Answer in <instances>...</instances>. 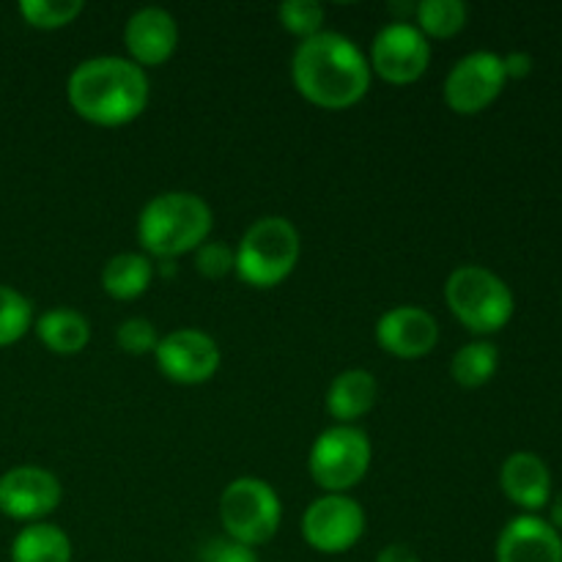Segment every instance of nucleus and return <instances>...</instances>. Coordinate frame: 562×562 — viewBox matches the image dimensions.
Here are the masks:
<instances>
[{"mask_svg":"<svg viewBox=\"0 0 562 562\" xmlns=\"http://www.w3.org/2000/svg\"><path fill=\"white\" fill-rule=\"evenodd\" d=\"M291 77L296 91L313 104L344 110L360 102L371 88V64L349 36L322 31L296 47Z\"/></svg>","mask_w":562,"mask_h":562,"instance_id":"nucleus-1","label":"nucleus"},{"mask_svg":"<svg viewBox=\"0 0 562 562\" xmlns=\"http://www.w3.org/2000/svg\"><path fill=\"white\" fill-rule=\"evenodd\" d=\"M66 93L77 113L91 124L121 126L146 110L148 77L143 66L121 55H97L69 75Z\"/></svg>","mask_w":562,"mask_h":562,"instance_id":"nucleus-2","label":"nucleus"},{"mask_svg":"<svg viewBox=\"0 0 562 562\" xmlns=\"http://www.w3.org/2000/svg\"><path fill=\"white\" fill-rule=\"evenodd\" d=\"M212 209L195 192H162L143 206L137 239L143 250L159 258H176L198 250L212 234Z\"/></svg>","mask_w":562,"mask_h":562,"instance_id":"nucleus-3","label":"nucleus"},{"mask_svg":"<svg viewBox=\"0 0 562 562\" xmlns=\"http://www.w3.org/2000/svg\"><path fill=\"white\" fill-rule=\"evenodd\" d=\"M450 313L475 335L499 333L514 318V291L492 269L467 263L445 283Z\"/></svg>","mask_w":562,"mask_h":562,"instance_id":"nucleus-4","label":"nucleus"},{"mask_svg":"<svg viewBox=\"0 0 562 562\" xmlns=\"http://www.w3.org/2000/svg\"><path fill=\"white\" fill-rule=\"evenodd\" d=\"M236 272L256 289H272L294 272L302 252L300 231L285 217H261L236 247Z\"/></svg>","mask_w":562,"mask_h":562,"instance_id":"nucleus-5","label":"nucleus"},{"mask_svg":"<svg viewBox=\"0 0 562 562\" xmlns=\"http://www.w3.org/2000/svg\"><path fill=\"white\" fill-rule=\"evenodd\" d=\"M283 519L278 492L261 477H236L220 497V521L225 536L245 547H261L272 541Z\"/></svg>","mask_w":562,"mask_h":562,"instance_id":"nucleus-6","label":"nucleus"},{"mask_svg":"<svg viewBox=\"0 0 562 562\" xmlns=\"http://www.w3.org/2000/svg\"><path fill=\"white\" fill-rule=\"evenodd\" d=\"M371 456V439L362 428L333 426L316 437L307 467L318 486L329 494H346L368 475Z\"/></svg>","mask_w":562,"mask_h":562,"instance_id":"nucleus-7","label":"nucleus"},{"mask_svg":"<svg viewBox=\"0 0 562 562\" xmlns=\"http://www.w3.org/2000/svg\"><path fill=\"white\" fill-rule=\"evenodd\" d=\"M366 532V510L349 494H327L307 505L302 516V536L316 552L344 554Z\"/></svg>","mask_w":562,"mask_h":562,"instance_id":"nucleus-8","label":"nucleus"},{"mask_svg":"<svg viewBox=\"0 0 562 562\" xmlns=\"http://www.w3.org/2000/svg\"><path fill=\"white\" fill-rule=\"evenodd\" d=\"M505 82H508V77H505L503 55L477 49V53L464 55L448 71V77H445V102L456 113L475 115L503 93Z\"/></svg>","mask_w":562,"mask_h":562,"instance_id":"nucleus-9","label":"nucleus"},{"mask_svg":"<svg viewBox=\"0 0 562 562\" xmlns=\"http://www.w3.org/2000/svg\"><path fill=\"white\" fill-rule=\"evenodd\" d=\"M428 60H431V44L426 33L412 22H390L371 44V69L395 86L420 80L423 71L428 69Z\"/></svg>","mask_w":562,"mask_h":562,"instance_id":"nucleus-10","label":"nucleus"},{"mask_svg":"<svg viewBox=\"0 0 562 562\" xmlns=\"http://www.w3.org/2000/svg\"><path fill=\"white\" fill-rule=\"evenodd\" d=\"M60 481L44 467L22 464L0 475V514L16 521H42L60 505Z\"/></svg>","mask_w":562,"mask_h":562,"instance_id":"nucleus-11","label":"nucleus"},{"mask_svg":"<svg viewBox=\"0 0 562 562\" xmlns=\"http://www.w3.org/2000/svg\"><path fill=\"white\" fill-rule=\"evenodd\" d=\"M157 366L170 382L201 384L220 371V346L203 329L181 327L159 338Z\"/></svg>","mask_w":562,"mask_h":562,"instance_id":"nucleus-12","label":"nucleus"},{"mask_svg":"<svg viewBox=\"0 0 562 562\" xmlns=\"http://www.w3.org/2000/svg\"><path fill=\"white\" fill-rule=\"evenodd\" d=\"M376 340L387 355L420 360L439 344V324L426 307L398 305L379 318Z\"/></svg>","mask_w":562,"mask_h":562,"instance_id":"nucleus-13","label":"nucleus"},{"mask_svg":"<svg viewBox=\"0 0 562 562\" xmlns=\"http://www.w3.org/2000/svg\"><path fill=\"white\" fill-rule=\"evenodd\" d=\"M124 44L137 66H159L176 53L179 25L162 5H143L126 20Z\"/></svg>","mask_w":562,"mask_h":562,"instance_id":"nucleus-14","label":"nucleus"},{"mask_svg":"<svg viewBox=\"0 0 562 562\" xmlns=\"http://www.w3.org/2000/svg\"><path fill=\"white\" fill-rule=\"evenodd\" d=\"M497 562H562V536L538 516H516L499 532Z\"/></svg>","mask_w":562,"mask_h":562,"instance_id":"nucleus-15","label":"nucleus"},{"mask_svg":"<svg viewBox=\"0 0 562 562\" xmlns=\"http://www.w3.org/2000/svg\"><path fill=\"white\" fill-rule=\"evenodd\" d=\"M499 486L510 503L532 514L552 503V472L541 456L527 453V450L505 459L499 470Z\"/></svg>","mask_w":562,"mask_h":562,"instance_id":"nucleus-16","label":"nucleus"},{"mask_svg":"<svg viewBox=\"0 0 562 562\" xmlns=\"http://www.w3.org/2000/svg\"><path fill=\"white\" fill-rule=\"evenodd\" d=\"M379 398V382L366 368H349L338 373L327 390V412L340 423L351 426L362 415L373 409Z\"/></svg>","mask_w":562,"mask_h":562,"instance_id":"nucleus-17","label":"nucleus"},{"mask_svg":"<svg viewBox=\"0 0 562 562\" xmlns=\"http://www.w3.org/2000/svg\"><path fill=\"white\" fill-rule=\"evenodd\" d=\"M36 335L55 355H77L91 340V324L71 307H53L36 318Z\"/></svg>","mask_w":562,"mask_h":562,"instance_id":"nucleus-18","label":"nucleus"},{"mask_svg":"<svg viewBox=\"0 0 562 562\" xmlns=\"http://www.w3.org/2000/svg\"><path fill=\"white\" fill-rule=\"evenodd\" d=\"M11 562H71V541L60 527L33 521L11 541Z\"/></svg>","mask_w":562,"mask_h":562,"instance_id":"nucleus-19","label":"nucleus"},{"mask_svg":"<svg viewBox=\"0 0 562 562\" xmlns=\"http://www.w3.org/2000/svg\"><path fill=\"white\" fill-rule=\"evenodd\" d=\"M154 280V267L143 252H119L102 269V289L115 300H135L146 294Z\"/></svg>","mask_w":562,"mask_h":562,"instance_id":"nucleus-20","label":"nucleus"},{"mask_svg":"<svg viewBox=\"0 0 562 562\" xmlns=\"http://www.w3.org/2000/svg\"><path fill=\"white\" fill-rule=\"evenodd\" d=\"M497 346L488 344V340H472V344L461 346V349L456 351L453 362H450V376H453L461 387H483V384L497 373Z\"/></svg>","mask_w":562,"mask_h":562,"instance_id":"nucleus-21","label":"nucleus"},{"mask_svg":"<svg viewBox=\"0 0 562 562\" xmlns=\"http://www.w3.org/2000/svg\"><path fill=\"white\" fill-rule=\"evenodd\" d=\"M417 14V27H420L426 36L434 38H448L456 36L461 27L467 25V3L461 0H423L415 5Z\"/></svg>","mask_w":562,"mask_h":562,"instance_id":"nucleus-22","label":"nucleus"},{"mask_svg":"<svg viewBox=\"0 0 562 562\" xmlns=\"http://www.w3.org/2000/svg\"><path fill=\"white\" fill-rule=\"evenodd\" d=\"M33 305L11 285H0V346H11L31 329Z\"/></svg>","mask_w":562,"mask_h":562,"instance_id":"nucleus-23","label":"nucleus"},{"mask_svg":"<svg viewBox=\"0 0 562 562\" xmlns=\"http://www.w3.org/2000/svg\"><path fill=\"white\" fill-rule=\"evenodd\" d=\"M82 11V0H20V14L27 25L53 31L64 27Z\"/></svg>","mask_w":562,"mask_h":562,"instance_id":"nucleus-24","label":"nucleus"},{"mask_svg":"<svg viewBox=\"0 0 562 562\" xmlns=\"http://www.w3.org/2000/svg\"><path fill=\"white\" fill-rule=\"evenodd\" d=\"M280 25L302 36V42L324 31V5L316 0H285L278 9Z\"/></svg>","mask_w":562,"mask_h":562,"instance_id":"nucleus-25","label":"nucleus"},{"mask_svg":"<svg viewBox=\"0 0 562 562\" xmlns=\"http://www.w3.org/2000/svg\"><path fill=\"white\" fill-rule=\"evenodd\" d=\"M115 340H119L121 349L126 351V355H148V351H157V344H159V335H157V327H154L148 318H126V322L119 324V329H115Z\"/></svg>","mask_w":562,"mask_h":562,"instance_id":"nucleus-26","label":"nucleus"},{"mask_svg":"<svg viewBox=\"0 0 562 562\" xmlns=\"http://www.w3.org/2000/svg\"><path fill=\"white\" fill-rule=\"evenodd\" d=\"M198 272L206 278H225L236 267V252L223 241H203L195 250Z\"/></svg>","mask_w":562,"mask_h":562,"instance_id":"nucleus-27","label":"nucleus"},{"mask_svg":"<svg viewBox=\"0 0 562 562\" xmlns=\"http://www.w3.org/2000/svg\"><path fill=\"white\" fill-rule=\"evenodd\" d=\"M201 562H258V554L252 547H245V543L223 536L203 543Z\"/></svg>","mask_w":562,"mask_h":562,"instance_id":"nucleus-28","label":"nucleus"},{"mask_svg":"<svg viewBox=\"0 0 562 562\" xmlns=\"http://www.w3.org/2000/svg\"><path fill=\"white\" fill-rule=\"evenodd\" d=\"M503 66H505V77L510 80H521L532 71V55L527 53H508L503 55Z\"/></svg>","mask_w":562,"mask_h":562,"instance_id":"nucleus-29","label":"nucleus"},{"mask_svg":"<svg viewBox=\"0 0 562 562\" xmlns=\"http://www.w3.org/2000/svg\"><path fill=\"white\" fill-rule=\"evenodd\" d=\"M376 562H420V558H417V552L409 543H387L376 554Z\"/></svg>","mask_w":562,"mask_h":562,"instance_id":"nucleus-30","label":"nucleus"},{"mask_svg":"<svg viewBox=\"0 0 562 562\" xmlns=\"http://www.w3.org/2000/svg\"><path fill=\"white\" fill-rule=\"evenodd\" d=\"M549 505H552V521H549V525L560 532L562 530V488L558 492V497H554Z\"/></svg>","mask_w":562,"mask_h":562,"instance_id":"nucleus-31","label":"nucleus"}]
</instances>
